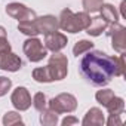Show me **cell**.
Here are the masks:
<instances>
[{"label": "cell", "mask_w": 126, "mask_h": 126, "mask_svg": "<svg viewBox=\"0 0 126 126\" xmlns=\"http://www.w3.org/2000/svg\"><path fill=\"white\" fill-rule=\"evenodd\" d=\"M82 76L95 86H105L113 77L125 74V58L120 53L119 58L108 56L102 50H88L80 61Z\"/></svg>", "instance_id": "6da1fadb"}, {"label": "cell", "mask_w": 126, "mask_h": 126, "mask_svg": "<svg viewBox=\"0 0 126 126\" xmlns=\"http://www.w3.org/2000/svg\"><path fill=\"white\" fill-rule=\"evenodd\" d=\"M58 24H59L61 30L76 34V33H80L82 30L88 28V25L91 24V16L88 12L73 14L70 9H64L58 18Z\"/></svg>", "instance_id": "7a4b0ae2"}, {"label": "cell", "mask_w": 126, "mask_h": 126, "mask_svg": "<svg viewBox=\"0 0 126 126\" xmlns=\"http://www.w3.org/2000/svg\"><path fill=\"white\" fill-rule=\"evenodd\" d=\"M46 67L52 76V80H62L67 77V73H68V59L64 53L53 52Z\"/></svg>", "instance_id": "3957f363"}, {"label": "cell", "mask_w": 126, "mask_h": 126, "mask_svg": "<svg viewBox=\"0 0 126 126\" xmlns=\"http://www.w3.org/2000/svg\"><path fill=\"white\" fill-rule=\"evenodd\" d=\"M47 107L58 114L62 113H73L77 108V99L71 94H59L50 101H47Z\"/></svg>", "instance_id": "277c9868"}, {"label": "cell", "mask_w": 126, "mask_h": 126, "mask_svg": "<svg viewBox=\"0 0 126 126\" xmlns=\"http://www.w3.org/2000/svg\"><path fill=\"white\" fill-rule=\"evenodd\" d=\"M22 50L24 53L27 55L28 61L31 62H39L42 59L46 58L47 55V49L43 46L42 40H39L37 37H30L24 42V46H22Z\"/></svg>", "instance_id": "5b68a950"}, {"label": "cell", "mask_w": 126, "mask_h": 126, "mask_svg": "<svg viewBox=\"0 0 126 126\" xmlns=\"http://www.w3.org/2000/svg\"><path fill=\"white\" fill-rule=\"evenodd\" d=\"M107 36L111 37V46L116 52L125 53L126 52V28L119 22H113L107 27Z\"/></svg>", "instance_id": "8992f818"}, {"label": "cell", "mask_w": 126, "mask_h": 126, "mask_svg": "<svg viewBox=\"0 0 126 126\" xmlns=\"http://www.w3.org/2000/svg\"><path fill=\"white\" fill-rule=\"evenodd\" d=\"M6 14L12 18L18 19V22L19 21H34L37 18L36 12L22 3H9L6 6Z\"/></svg>", "instance_id": "52a82bcc"}, {"label": "cell", "mask_w": 126, "mask_h": 126, "mask_svg": "<svg viewBox=\"0 0 126 126\" xmlns=\"http://www.w3.org/2000/svg\"><path fill=\"white\" fill-rule=\"evenodd\" d=\"M11 102L18 111L28 110L31 107V95H30L28 89L24 86H18L11 95Z\"/></svg>", "instance_id": "ba28073f"}, {"label": "cell", "mask_w": 126, "mask_h": 126, "mask_svg": "<svg viewBox=\"0 0 126 126\" xmlns=\"http://www.w3.org/2000/svg\"><path fill=\"white\" fill-rule=\"evenodd\" d=\"M67 43H68L67 36L59 33V31H53V33L45 34V47L47 50L59 52L61 49H64L67 46Z\"/></svg>", "instance_id": "9c48e42d"}, {"label": "cell", "mask_w": 126, "mask_h": 126, "mask_svg": "<svg viewBox=\"0 0 126 126\" xmlns=\"http://www.w3.org/2000/svg\"><path fill=\"white\" fill-rule=\"evenodd\" d=\"M22 67V61L18 55H15L14 52H3L0 53V70L5 71H18Z\"/></svg>", "instance_id": "30bf717a"}, {"label": "cell", "mask_w": 126, "mask_h": 126, "mask_svg": "<svg viewBox=\"0 0 126 126\" xmlns=\"http://www.w3.org/2000/svg\"><path fill=\"white\" fill-rule=\"evenodd\" d=\"M36 25H37L39 33H42V34H49V33L58 31V28H59L58 18H55L53 15H45V16L36 18Z\"/></svg>", "instance_id": "8fae6325"}, {"label": "cell", "mask_w": 126, "mask_h": 126, "mask_svg": "<svg viewBox=\"0 0 126 126\" xmlns=\"http://www.w3.org/2000/svg\"><path fill=\"white\" fill-rule=\"evenodd\" d=\"M105 123V117L101 108L98 107H92L91 110H88V113L85 114L82 125L83 126H102Z\"/></svg>", "instance_id": "7c38bea8"}, {"label": "cell", "mask_w": 126, "mask_h": 126, "mask_svg": "<svg viewBox=\"0 0 126 126\" xmlns=\"http://www.w3.org/2000/svg\"><path fill=\"white\" fill-rule=\"evenodd\" d=\"M108 27V22L105 19H102L101 16H95V18H91V24L88 25L86 28V33L89 36H94V37H98L101 36Z\"/></svg>", "instance_id": "4fadbf2b"}, {"label": "cell", "mask_w": 126, "mask_h": 126, "mask_svg": "<svg viewBox=\"0 0 126 126\" xmlns=\"http://www.w3.org/2000/svg\"><path fill=\"white\" fill-rule=\"evenodd\" d=\"M99 12H101V18L105 19L108 24H113V22H117L119 21V14H117L116 8L113 5L102 3L101 8H99Z\"/></svg>", "instance_id": "5bb4252c"}, {"label": "cell", "mask_w": 126, "mask_h": 126, "mask_svg": "<svg viewBox=\"0 0 126 126\" xmlns=\"http://www.w3.org/2000/svg\"><path fill=\"white\" fill-rule=\"evenodd\" d=\"M108 114H122L125 111V99L120 98V96H113L110 99V102L105 105Z\"/></svg>", "instance_id": "9a60e30c"}, {"label": "cell", "mask_w": 126, "mask_h": 126, "mask_svg": "<svg viewBox=\"0 0 126 126\" xmlns=\"http://www.w3.org/2000/svg\"><path fill=\"white\" fill-rule=\"evenodd\" d=\"M18 30L22 34L28 36V37H36L37 34H40L39 30H37V25H36V19L34 21H19L18 22Z\"/></svg>", "instance_id": "2e32d148"}, {"label": "cell", "mask_w": 126, "mask_h": 126, "mask_svg": "<svg viewBox=\"0 0 126 126\" xmlns=\"http://www.w3.org/2000/svg\"><path fill=\"white\" fill-rule=\"evenodd\" d=\"M40 123L43 126H55L58 123V113H55L53 110H50L49 107H46L43 111H40Z\"/></svg>", "instance_id": "e0dca14e"}, {"label": "cell", "mask_w": 126, "mask_h": 126, "mask_svg": "<svg viewBox=\"0 0 126 126\" xmlns=\"http://www.w3.org/2000/svg\"><path fill=\"white\" fill-rule=\"evenodd\" d=\"M33 79L39 83H50L53 82L52 80V76L47 70V67H39V68H34L33 70Z\"/></svg>", "instance_id": "ac0fdd59"}, {"label": "cell", "mask_w": 126, "mask_h": 126, "mask_svg": "<svg viewBox=\"0 0 126 126\" xmlns=\"http://www.w3.org/2000/svg\"><path fill=\"white\" fill-rule=\"evenodd\" d=\"M92 49H94V43L91 40H80L74 45L73 53L76 56H79V55H83V53H86L88 50H92Z\"/></svg>", "instance_id": "d6986e66"}, {"label": "cell", "mask_w": 126, "mask_h": 126, "mask_svg": "<svg viewBox=\"0 0 126 126\" xmlns=\"http://www.w3.org/2000/svg\"><path fill=\"white\" fill-rule=\"evenodd\" d=\"M3 125L5 126H14V125H22V117L16 111H8L3 116Z\"/></svg>", "instance_id": "ffe728a7"}, {"label": "cell", "mask_w": 126, "mask_h": 126, "mask_svg": "<svg viewBox=\"0 0 126 126\" xmlns=\"http://www.w3.org/2000/svg\"><path fill=\"white\" fill-rule=\"evenodd\" d=\"M114 96V92L111 91V89H101V91H98L96 94H95V99L101 104V105H107L108 102H110V99Z\"/></svg>", "instance_id": "44dd1931"}, {"label": "cell", "mask_w": 126, "mask_h": 126, "mask_svg": "<svg viewBox=\"0 0 126 126\" xmlns=\"http://www.w3.org/2000/svg\"><path fill=\"white\" fill-rule=\"evenodd\" d=\"M33 105L37 111H43L46 107H47V99H46V95L43 92H37L33 98Z\"/></svg>", "instance_id": "7402d4cb"}, {"label": "cell", "mask_w": 126, "mask_h": 126, "mask_svg": "<svg viewBox=\"0 0 126 126\" xmlns=\"http://www.w3.org/2000/svg\"><path fill=\"white\" fill-rule=\"evenodd\" d=\"M102 3H104V0H82L85 12H98Z\"/></svg>", "instance_id": "603a6c76"}, {"label": "cell", "mask_w": 126, "mask_h": 126, "mask_svg": "<svg viewBox=\"0 0 126 126\" xmlns=\"http://www.w3.org/2000/svg\"><path fill=\"white\" fill-rule=\"evenodd\" d=\"M9 50H11V43L6 37V30H5V27L0 25V53L9 52Z\"/></svg>", "instance_id": "cb8c5ba5"}, {"label": "cell", "mask_w": 126, "mask_h": 126, "mask_svg": "<svg viewBox=\"0 0 126 126\" xmlns=\"http://www.w3.org/2000/svg\"><path fill=\"white\" fill-rule=\"evenodd\" d=\"M12 88V80L5 77V76H0V96H5Z\"/></svg>", "instance_id": "d4e9b609"}, {"label": "cell", "mask_w": 126, "mask_h": 126, "mask_svg": "<svg viewBox=\"0 0 126 126\" xmlns=\"http://www.w3.org/2000/svg\"><path fill=\"white\" fill-rule=\"evenodd\" d=\"M123 122L120 119V114H110L108 120H107V125L108 126H120Z\"/></svg>", "instance_id": "484cf974"}, {"label": "cell", "mask_w": 126, "mask_h": 126, "mask_svg": "<svg viewBox=\"0 0 126 126\" xmlns=\"http://www.w3.org/2000/svg\"><path fill=\"white\" fill-rule=\"evenodd\" d=\"M62 123V126H70V125H77L79 123V119H76V117H73V116H67L64 120L61 122Z\"/></svg>", "instance_id": "4316f807"}]
</instances>
